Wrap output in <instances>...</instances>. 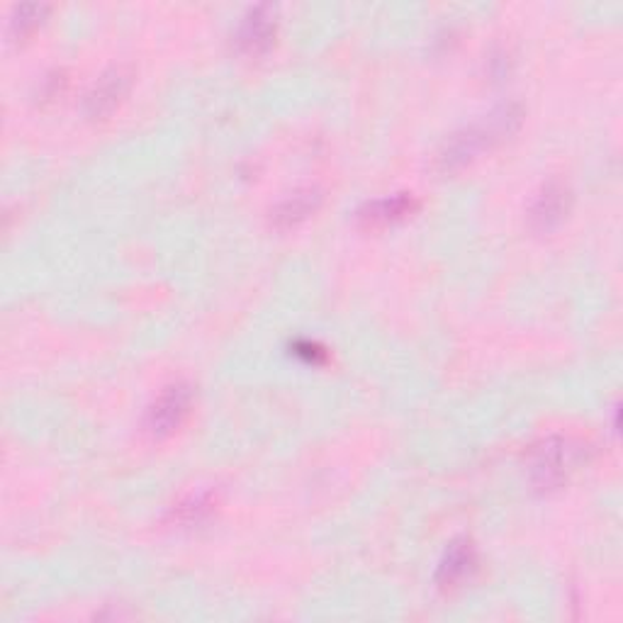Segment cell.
<instances>
[{
	"instance_id": "4",
	"label": "cell",
	"mask_w": 623,
	"mask_h": 623,
	"mask_svg": "<svg viewBox=\"0 0 623 623\" xmlns=\"http://www.w3.org/2000/svg\"><path fill=\"white\" fill-rule=\"evenodd\" d=\"M130 81H132L130 73L120 67H115L108 73H103V76L95 81V86L86 95V115L88 118H93V120L108 118V115L122 103L127 91H130Z\"/></svg>"
},
{
	"instance_id": "3",
	"label": "cell",
	"mask_w": 623,
	"mask_h": 623,
	"mask_svg": "<svg viewBox=\"0 0 623 623\" xmlns=\"http://www.w3.org/2000/svg\"><path fill=\"white\" fill-rule=\"evenodd\" d=\"M276 39V10L271 5L251 8L237 29V45L247 55H263Z\"/></svg>"
},
{
	"instance_id": "9",
	"label": "cell",
	"mask_w": 623,
	"mask_h": 623,
	"mask_svg": "<svg viewBox=\"0 0 623 623\" xmlns=\"http://www.w3.org/2000/svg\"><path fill=\"white\" fill-rule=\"evenodd\" d=\"M320 193L316 190H302V193H295L292 197L283 200V203L276 207L273 213V219H276L278 227H292L302 221L308 215H312L316 205H320Z\"/></svg>"
},
{
	"instance_id": "1",
	"label": "cell",
	"mask_w": 623,
	"mask_h": 623,
	"mask_svg": "<svg viewBox=\"0 0 623 623\" xmlns=\"http://www.w3.org/2000/svg\"><path fill=\"white\" fill-rule=\"evenodd\" d=\"M519 120L522 110L516 108V105H504V108L494 110L488 120L453 134V140L446 142V146H443L439 154V168L441 171H456V168L466 166L482 149H488L490 144L512 134L516 127H519Z\"/></svg>"
},
{
	"instance_id": "6",
	"label": "cell",
	"mask_w": 623,
	"mask_h": 623,
	"mask_svg": "<svg viewBox=\"0 0 623 623\" xmlns=\"http://www.w3.org/2000/svg\"><path fill=\"white\" fill-rule=\"evenodd\" d=\"M567 209H570V190L563 183L551 181L548 185H543L541 193H538V197L534 200L529 221L536 231H551L565 219Z\"/></svg>"
},
{
	"instance_id": "10",
	"label": "cell",
	"mask_w": 623,
	"mask_h": 623,
	"mask_svg": "<svg viewBox=\"0 0 623 623\" xmlns=\"http://www.w3.org/2000/svg\"><path fill=\"white\" fill-rule=\"evenodd\" d=\"M47 13L45 5H23L17 8L15 20H13V32H17L20 37L27 35V32L35 29L41 23V15Z\"/></svg>"
},
{
	"instance_id": "7",
	"label": "cell",
	"mask_w": 623,
	"mask_h": 623,
	"mask_svg": "<svg viewBox=\"0 0 623 623\" xmlns=\"http://www.w3.org/2000/svg\"><path fill=\"white\" fill-rule=\"evenodd\" d=\"M570 456H573V448H570L565 441H546L543 446L536 451L531 468L534 482L538 488L548 490L561 484L570 468Z\"/></svg>"
},
{
	"instance_id": "8",
	"label": "cell",
	"mask_w": 623,
	"mask_h": 623,
	"mask_svg": "<svg viewBox=\"0 0 623 623\" xmlns=\"http://www.w3.org/2000/svg\"><path fill=\"white\" fill-rule=\"evenodd\" d=\"M417 209V203L411 195H395V197H385V200H375V203H368L361 213H358V219L366 227H385L393 225V221L405 219L407 215H411Z\"/></svg>"
},
{
	"instance_id": "2",
	"label": "cell",
	"mask_w": 623,
	"mask_h": 623,
	"mask_svg": "<svg viewBox=\"0 0 623 623\" xmlns=\"http://www.w3.org/2000/svg\"><path fill=\"white\" fill-rule=\"evenodd\" d=\"M190 405H193V390L185 383H176L164 390V395L152 405L146 415V431L152 436H168L183 424Z\"/></svg>"
},
{
	"instance_id": "5",
	"label": "cell",
	"mask_w": 623,
	"mask_h": 623,
	"mask_svg": "<svg viewBox=\"0 0 623 623\" xmlns=\"http://www.w3.org/2000/svg\"><path fill=\"white\" fill-rule=\"evenodd\" d=\"M475 570H478V551L468 538H460V541L451 543L446 555H443L436 583L441 589H456L472 577Z\"/></svg>"
}]
</instances>
